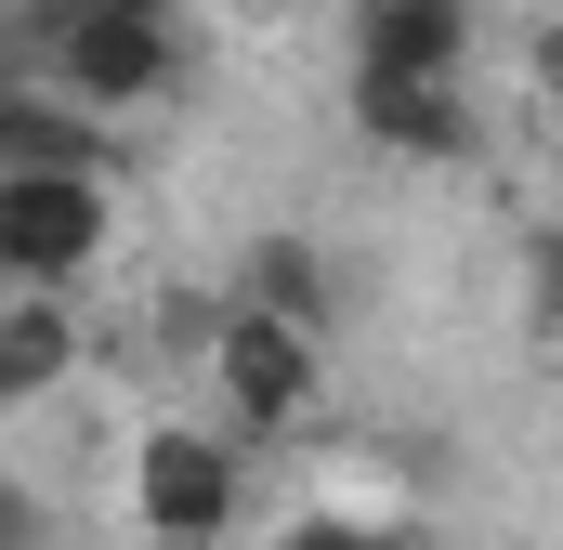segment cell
I'll list each match as a JSON object with an SVG mask.
<instances>
[{
    "instance_id": "9",
    "label": "cell",
    "mask_w": 563,
    "mask_h": 550,
    "mask_svg": "<svg viewBox=\"0 0 563 550\" xmlns=\"http://www.w3.org/2000/svg\"><path fill=\"white\" fill-rule=\"evenodd\" d=\"M525 328H538V341H563V223H538V237H525Z\"/></svg>"
},
{
    "instance_id": "13",
    "label": "cell",
    "mask_w": 563,
    "mask_h": 550,
    "mask_svg": "<svg viewBox=\"0 0 563 550\" xmlns=\"http://www.w3.org/2000/svg\"><path fill=\"white\" fill-rule=\"evenodd\" d=\"M106 13H184V0H106Z\"/></svg>"
},
{
    "instance_id": "2",
    "label": "cell",
    "mask_w": 563,
    "mask_h": 550,
    "mask_svg": "<svg viewBox=\"0 0 563 550\" xmlns=\"http://www.w3.org/2000/svg\"><path fill=\"white\" fill-rule=\"evenodd\" d=\"M250 512V432L210 419H144L132 432V538L144 550H223Z\"/></svg>"
},
{
    "instance_id": "1",
    "label": "cell",
    "mask_w": 563,
    "mask_h": 550,
    "mask_svg": "<svg viewBox=\"0 0 563 550\" xmlns=\"http://www.w3.org/2000/svg\"><path fill=\"white\" fill-rule=\"evenodd\" d=\"M210 394H223V432H250V446L314 432V407H328V328L223 288V328H210Z\"/></svg>"
},
{
    "instance_id": "4",
    "label": "cell",
    "mask_w": 563,
    "mask_h": 550,
    "mask_svg": "<svg viewBox=\"0 0 563 550\" xmlns=\"http://www.w3.org/2000/svg\"><path fill=\"white\" fill-rule=\"evenodd\" d=\"M341 119H354V144H380V157H407V170H472V157H485L472 79H394V66H354V79H341Z\"/></svg>"
},
{
    "instance_id": "8",
    "label": "cell",
    "mask_w": 563,
    "mask_h": 550,
    "mask_svg": "<svg viewBox=\"0 0 563 550\" xmlns=\"http://www.w3.org/2000/svg\"><path fill=\"white\" fill-rule=\"evenodd\" d=\"M223 288H236V301H276V315H314V328L341 315V288H328V250H301V237H250Z\"/></svg>"
},
{
    "instance_id": "11",
    "label": "cell",
    "mask_w": 563,
    "mask_h": 550,
    "mask_svg": "<svg viewBox=\"0 0 563 550\" xmlns=\"http://www.w3.org/2000/svg\"><path fill=\"white\" fill-rule=\"evenodd\" d=\"M380 525H354V512H288L276 525V550H367Z\"/></svg>"
},
{
    "instance_id": "7",
    "label": "cell",
    "mask_w": 563,
    "mask_h": 550,
    "mask_svg": "<svg viewBox=\"0 0 563 550\" xmlns=\"http://www.w3.org/2000/svg\"><path fill=\"white\" fill-rule=\"evenodd\" d=\"M79 367V288H0V407H53Z\"/></svg>"
},
{
    "instance_id": "14",
    "label": "cell",
    "mask_w": 563,
    "mask_h": 550,
    "mask_svg": "<svg viewBox=\"0 0 563 550\" xmlns=\"http://www.w3.org/2000/svg\"><path fill=\"white\" fill-rule=\"evenodd\" d=\"M551 354H563V341H551Z\"/></svg>"
},
{
    "instance_id": "6",
    "label": "cell",
    "mask_w": 563,
    "mask_h": 550,
    "mask_svg": "<svg viewBox=\"0 0 563 550\" xmlns=\"http://www.w3.org/2000/svg\"><path fill=\"white\" fill-rule=\"evenodd\" d=\"M354 66L472 79V0H354Z\"/></svg>"
},
{
    "instance_id": "10",
    "label": "cell",
    "mask_w": 563,
    "mask_h": 550,
    "mask_svg": "<svg viewBox=\"0 0 563 550\" xmlns=\"http://www.w3.org/2000/svg\"><path fill=\"white\" fill-rule=\"evenodd\" d=\"M525 92L563 119V13H538V26H525Z\"/></svg>"
},
{
    "instance_id": "5",
    "label": "cell",
    "mask_w": 563,
    "mask_h": 550,
    "mask_svg": "<svg viewBox=\"0 0 563 550\" xmlns=\"http://www.w3.org/2000/svg\"><path fill=\"white\" fill-rule=\"evenodd\" d=\"M0 170H119V119L79 106L40 66H13V92H0Z\"/></svg>"
},
{
    "instance_id": "12",
    "label": "cell",
    "mask_w": 563,
    "mask_h": 550,
    "mask_svg": "<svg viewBox=\"0 0 563 550\" xmlns=\"http://www.w3.org/2000/svg\"><path fill=\"white\" fill-rule=\"evenodd\" d=\"M367 550H432V538H420V525H380V538H367Z\"/></svg>"
},
{
    "instance_id": "3",
    "label": "cell",
    "mask_w": 563,
    "mask_h": 550,
    "mask_svg": "<svg viewBox=\"0 0 563 550\" xmlns=\"http://www.w3.org/2000/svg\"><path fill=\"white\" fill-rule=\"evenodd\" d=\"M119 250L106 170H0V275L13 288H79Z\"/></svg>"
}]
</instances>
